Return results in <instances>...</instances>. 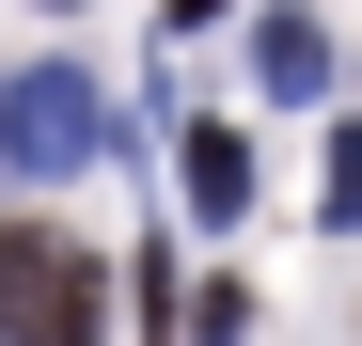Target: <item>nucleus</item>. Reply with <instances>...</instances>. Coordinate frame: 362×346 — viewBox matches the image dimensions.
<instances>
[{"label":"nucleus","instance_id":"obj_6","mask_svg":"<svg viewBox=\"0 0 362 346\" xmlns=\"http://www.w3.org/2000/svg\"><path fill=\"white\" fill-rule=\"evenodd\" d=\"M236 16V0H158V32H221Z\"/></svg>","mask_w":362,"mask_h":346},{"label":"nucleus","instance_id":"obj_4","mask_svg":"<svg viewBox=\"0 0 362 346\" xmlns=\"http://www.w3.org/2000/svg\"><path fill=\"white\" fill-rule=\"evenodd\" d=\"M173 189H189V220H236V205H252V142H236V126H189Z\"/></svg>","mask_w":362,"mask_h":346},{"label":"nucleus","instance_id":"obj_3","mask_svg":"<svg viewBox=\"0 0 362 346\" xmlns=\"http://www.w3.org/2000/svg\"><path fill=\"white\" fill-rule=\"evenodd\" d=\"M252 95H284V110L331 95V32L315 16H252Z\"/></svg>","mask_w":362,"mask_h":346},{"label":"nucleus","instance_id":"obj_1","mask_svg":"<svg viewBox=\"0 0 362 346\" xmlns=\"http://www.w3.org/2000/svg\"><path fill=\"white\" fill-rule=\"evenodd\" d=\"M0 346H110V268L64 220H0Z\"/></svg>","mask_w":362,"mask_h":346},{"label":"nucleus","instance_id":"obj_2","mask_svg":"<svg viewBox=\"0 0 362 346\" xmlns=\"http://www.w3.org/2000/svg\"><path fill=\"white\" fill-rule=\"evenodd\" d=\"M110 126H127V110H110L95 64H16L0 79V173H95Z\"/></svg>","mask_w":362,"mask_h":346},{"label":"nucleus","instance_id":"obj_5","mask_svg":"<svg viewBox=\"0 0 362 346\" xmlns=\"http://www.w3.org/2000/svg\"><path fill=\"white\" fill-rule=\"evenodd\" d=\"M315 205H331V220H362V126H331V157H315Z\"/></svg>","mask_w":362,"mask_h":346}]
</instances>
